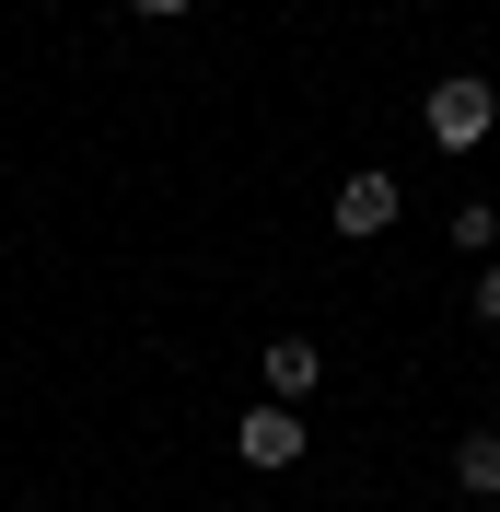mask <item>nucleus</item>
Listing matches in <instances>:
<instances>
[{"label": "nucleus", "mask_w": 500, "mask_h": 512, "mask_svg": "<svg viewBox=\"0 0 500 512\" xmlns=\"http://www.w3.org/2000/svg\"><path fill=\"white\" fill-rule=\"evenodd\" d=\"M128 12H140V24H187L198 0H128Z\"/></svg>", "instance_id": "8"}, {"label": "nucleus", "mask_w": 500, "mask_h": 512, "mask_svg": "<svg viewBox=\"0 0 500 512\" xmlns=\"http://www.w3.org/2000/svg\"><path fill=\"white\" fill-rule=\"evenodd\" d=\"M442 233H454V256H477V268L500 256V210H489V198H454V222H442Z\"/></svg>", "instance_id": "6"}, {"label": "nucleus", "mask_w": 500, "mask_h": 512, "mask_svg": "<svg viewBox=\"0 0 500 512\" xmlns=\"http://www.w3.org/2000/svg\"><path fill=\"white\" fill-rule=\"evenodd\" d=\"M466 315H477V326H500V256H489V268H477V291H466Z\"/></svg>", "instance_id": "7"}, {"label": "nucleus", "mask_w": 500, "mask_h": 512, "mask_svg": "<svg viewBox=\"0 0 500 512\" xmlns=\"http://www.w3.org/2000/svg\"><path fill=\"white\" fill-rule=\"evenodd\" d=\"M419 140H431V152H454V163L489 152V140H500V94L477 82V70H442L431 94H419Z\"/></svg>", "instance_id": "1"}, {"label": "nucleus", "mask_w": 500, "mask_h": 512, "mask_svg": "<svg viewBox=\"0 0 500 512\" xmlns=\"http://www.w3.org/2000/svg\"><path fill=\"white\" fill-rule=\"evenodd\" d=\"M221 512H245V501H221Z\"/></svg>", "instance_id": "10"}, {"label": "nucleus", "mask_w": 500, "mask_h": 512, "mask_svg": "<svg viewBox=\"0 0 500 512\" xmlns=\"http://www.w3.org/2000/svg\"><path fill=\"white\" fill-rule=\"evenodd\" d=\"M256 373H268V396H280V408H303L314 384H326V350H314L303 326H280V338H268V350H256Z\"/></svg>", "instance_id": "4"}, {"label": "nucleus", "mask_w": 500, "mask_h": 512, "mask_svg": "<svg viewBox=\"0 0 500 512\" xmlns=\"http://www.w3.org/2000/svg\"><path fill=\"white\" fill-rule=\"evenodd\" d=\"M396 210H407V187L384 175V163H361V175H338V210H326V233H338V245H384V233H396Z\"/></svg>", "instance_id": "3"}, {"label": "nucleus", "mask_w": 500, "mask_h": 512, "mask_svg": "<svg viewBox=\"0 0 500 512\" xmlns=\"http://www.w3.org/2000/svg\"><path fill=\"white\" fill-rule=\"evenodd\" d=\"M454 489H466V501H500V419L454 431Z\"/></svg>", "instance_id": "5"}, {"label": "nucleus", "mask_w": 500, "mask_h": 512, "mask_svg": "<svg viewBox=\"0 0 500 512\" xmlns=\"http://www.w3.org/2000/svg\"><path fill=\"white\" fill-rule=\"evenodd\" d=\"M233 454H245L256 478H291V466H303V454H314V419L268 396V408H245V419H233Z\"/></svg>", "instance_id": "2"}, {"label": "nucleus", "mask_w": 500, "mask_h": 512, "mask_svg": "<svg viewBox=\"0 0 500 512\" xmlns=\"http://www.w3.org/2000/svg\"><path fill=\"white\" fill-rule=\"evenodd\" d=\"M466 512H500V501H466Z\"/></svg>", "instance_id": "9"}]
</instances>
